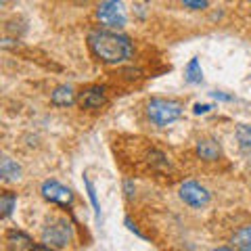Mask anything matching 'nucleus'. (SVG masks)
<instances>
[{
  "instance_id": "obj_15",
  "label": "nucleus",
  "mask_w": 251,
  "mask_h": 251,
  "mask_svg": "<svg viewBox=\"0 0 251 251\" xmlns=\"http://www.w3.org/2000/svg\"><path fill=\"white\" fill-rule=\"evenodd\" d=\"M84 186H86V193H88L90 203L94 207V216H97V220H100V205H99V199H97V191H94V184H92V180L88 178V174H84Z\"/></svg>"
},
{
  "instance_id": "obj_20",
  "label": "nucleus",
  "mask_w": 251,
  "mask_h": 251,
  "mask_svg": "<svg viewBox=\"0 0 251 251\" xmlns=\"http://www.w3.org/2000/svg\"><path fill=\"white\" fill-rule=\"evenodd\" d=\"M124 188H126V195H128V197H132V191H134V182H132V180H126Z\"/></svg>"
},
{
  "instance_id": "obj_18",
  "label": "nucleus",
  "mask_w": 251,
  "mask_h": 251,
  "mask_svg": "<svg viewBox=\"0 0 251 251\" xmlns=\"http://www.w3.org/2000/svg\"><path fill=\"white\" fill-rule=\"evenodd\" d=\"M184 6H188V9H205V6H209V2H205V0L203 2H191V0H186Z\"/></svg>"
},
{
  "instance_id": "obj_2",
  "label": "nucleus",
  "mask_w": 251,
  "mask_h": 251,
  "mask_svg": "<svg viewBox=\"0 0 251 251\" xmlns=\"http://www.w3.org/2000/svg\"><path fill=\"white\" fill-rule=\"evenodd\" d=\"M182 105L172 99H151L147 105V115L155 126H168L182 115Z\"/></svg>"
},
{
  "instance_id": "obj_17",
  "label": "nucleus",
  "mask_w": 251,
  "mask_h": 251,
  "mask_svg": "<svg viewBox=\"0 0 251 251\" xmlns=\"http://www.w3.org/2000/svg\"><path fill=\"white\" fill-rule=\"evenodd\" d=\"M126 226H128V230H130V232H134V234H136V237H140V239H145V234H143V232H140V230L136 228V226H134V222H132V220H130V218H126Z\"/></svg>"
},
{
  "instance_id": "obj_8",
  "label": "nucleus",
  "mask_w": 251,
  "mask_h": 251,
  "mask_svg": "<svg viewBox=\"0 0 251 251\" xmlns=\"http://www.w3.org/2000/svg\"><path fill=\"white\" fill-rule=\"evenodd\" d=\"M6 245H9V251H31L34 241L21 230H9L6 232Z\"/></svg>"
},
{
  "instance_id": "obj_10",
  "label": "nucleus",
  "mask_w": 251,
  "mask_h": 251,
  "mask_svg": "<svg viewBox=\"0 0 251 251\" xmlns=\"http://www.w3.org/2000/svg\"><path fill=\"white\" fill-rule=\"evenodd\" d=\"M50 100H52V105H57V107H69L75 103V92L72 86H57L54 92L50 94Z\"/></svg>"
},
{
  "instance_id": "obj_23",
  "label": "nucleus",
  "mask_w": 251,
  "mask_h": 251,
  "mask_svg": "<svg viewBox=\"0 0 251 251\" xmlns=\"http://www.w3.org/2000/svg\"><path fill=\"white\" fill-rule=\"evenodd\" d=\"M216 251H237V249H232V247H218Z\"/></svg>"
},
{
  "instance_id": "obj_6",
  "label": "nucleus",
  "mask_w": 251,
  "mask_h": 251,
  "mask_svg": "<svg viewBox=\"0 0 251 251\" xmlns=\"http://www.w3.org/2000/svg\"><path fill=\"white\" fill-rule=\"evenodd\" d=\"M99 19L105 23L107 27H122L126 23V13L122 2H100L99 4Z\"/></svg>"
},
{
  "instance_id": "obj_22",
  "label": "nucleus",
  "mask_w": 251,
  "mask_h": 251,
  "mask_svg": "<svg viewBox=\"0 0 251 251\" xmlns=\"http://www.w3.org/2000/svg\"><path fill=\"white\" fill-rule=\"evenodd\" d=\"M31 251H54L52 247L49 245H40V243H34V247H31Z\"/></svg>"
},
{
  "instance_id": "obj_5",
  "label": "nucleus",
  "mask_w": 251,
  "mask_h": 251,
  "mask_svg": "<svg viewBox=\"0 0 251 251\" xmlns=\"http://www.w3.org/2000/svg\"><path fill=\"white\" fill-rule=\"evenodd\" d=\"M42 195H44L46 201L57 203V205H63V207H67L74 203V193L69 191L67 186L57 182V180H46L42 184Z\"/></svg>"
},
{
  "instance_id": "obj_14",
  "label": "nucleus",
  "mask_w": 251,
  "mask_h": 251,
  "mask_svg": "<svg viewBox=\"0 0 251 251\" xmlns=\"http://www.w3.org/2000/svg\"><path fill=\"white\" fill-rule=\"evenodd\" d=\"M15 203H17V195L11 193V191H6L2 193V197H0V209H2V218H9L11 216V211L15 209Z\"/></svg>"
},
{
  "instance_id": "obj_1",
  "label": "nucleus",
  "mask_w": 251,
  "mask_h": 251,
  "mask_svg": "<svg viewBox=\"0 0 251 251\" xmlns=\"http://www.w3.org/2000/svg\"><path fill=\"white\" fill-rule=\"evenodd\" d=\"M88 44L92 52L105 63H124L132 57V42L128 36L109 29L90 31Z\"/></svg>"
},
{
  "instance_id": "obj_21",
  "label": "nucleus",
  "mask_w": 251,
  "mask_h": 251,
  "mask_svg": "<svg viewBox=\"0 0 251 251\" xmlns=\"http://www.w3.org/2000/svg\"><path fill=\"white\" fill-rule=\"evenodd\" d=\"M211 109V105H195V113L201 115V113H207Z\"/></svg>"
},
{
  "instance_id": "obj_7",
  "label": "nucleus",
  "mask_w": 251,
  "mask_h": 251,
  "mask_svg": "<svg viewBox=\"0 0 251 251\" xmlns=\"http://www.w3.org/2000/svg\"><path fill=\"white\" fill-rule=\"evenodd\" d=\"M105 88L103 86H90V88H86L80 92V97H77V103H80L82 109H99L105 105Z\"/></svg>"
},
{
  "instance_id": "obj_16",
  "label": "nucleus",
  "mask_w": 251,
  "mask_h": 251,
  "mask_svg": "<svg viewBox=\"0 0 251 251\" xmlns=\"http://www.w3.org/2000/svg\"><path fill=\"white\" fill-rule=\"evenodd\" d=\"M237 140L241 143L243 149H251V126L249 124H241L237 128Z\"/></svg>"
},
{
  "instance_id": "obj_4",
  "label": "nucleus",
  "mask_w": 251,
  "mask_h": 251,
  "mask_svg": "<svg viewBox=\"0 0 251 251\" xmlns=\"http://www.w3.org/2000/svg\"><path fill=\"white\" fill-rule=\"evenodd\" d=\"M180 199L191 207H205L209 203V191L195 180H188L180 186Z\"/></svg>"
},
{
  "instance_id": "obj_9",
  "label": "nucleus",
  "mask_w": 251,
  "mask_h": 251,
  "mask_svg": "<svg viewBox=\"0 0 251 251\" xmlns=\"http://www.w3.org/2000/svg\"><path fill=\"white\" fill-rule=\"evenodd\" d=\"M197 153H199L201 159L216 161L218 157L222 155V149H220L218 140H214V138H203V140H199V145H197Z\"/></svg>"
},
{
  "instance_id": "obj_3",
  "label": "nucleus",
  "mask_w": 251,
  "mask_h": 251,
  "mask_svg": "<svg viewBox=\"0 0 251 251\" xmlns=\"http://www.w3.org/2000/svg\"><path fill=\"white\" fill-rule=\"evenodd\" d=\"M72 237H74V230L67 220H57V222L46 226L42 232V241L49 247H67Z\"/></svg>"
},
{
  "instance_id": "obj_13",
  "label": "nucleus",
  "mask_w": 251,
  "mask_h": 251,
  "mask_svg": "<svg viewBox=\"0 0 251 251\" xmlns=\"http://www.w3.org/2000/svg\"><path fill=\"white\" fill-rule=\"evenodd\" d=\"M232 245H234V249L251 247V224L241 226V228L232 234Z\"/></svg>"
},
{
  "instance_id": "obj_11",
  "label": "nucleus",
  "mask_w": 251,
  "mask_h": 251,
  "mask_svg": "<svg viewBox=\"0 0 251 251\" xmlns=\"http://www.w3.org/2000/svg\"><path fill=\"white\" fill-rule=\"evenodd\" d=\"M19 174H21V168L11 157H4L2 163H0V176H2V180H6V182H9V180H17Z\"/></svg>"
},
{
  "instance_id": "obj_19",
  "label": "nucleus",
  "mask_w": 251,
  "mask_h": 251,
  "mask_svg": "<svg viewBox=\"0 0 251 251\" xmlns=\"http://www.w3.org/2000/svg\"><path fill=\"white\" fill-rule=\"evenodd\" d=\"M211 97L218 99V100H224V103H230V100H232L230 94H224V92H211Z\"/></svg>"
},
{
  "instance_id": "obj_12",
  "label": "nucleus",
  "mask_w": 251,
  "mask_h": 251,
  "mask_svg": "<svg viewBox=\"0 0 251 251\" xmlns=\"http://www.w3.org/2000/svg\"><path fill=\"white\" fill-rule=\"evenodd\" d=\"M184 80H186L188 84H201V80H203V69H201V65H199L197 59H191V61H188V65H186V69H184Z\"/></svg>"
},
{
  "instance_id": "obj_24",
  "label": "nucleus",
  "mask_w": 251,
  "mask_h": 251,
  "mask_svg": "<svg viewBox=\"0 0 251 251\" xmlns=\"http://www.w3.org/2000/svg\"><path fill=\"white\" fill-rule=\"evenodd\" d=\"M237 251H251V247H243V249H237Z\"/></svg>"
}]
</instances>
